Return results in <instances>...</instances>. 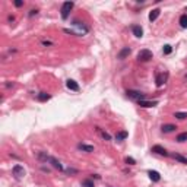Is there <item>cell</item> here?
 Returning a JSON list of instances; mask_svg holds the SVG:
<instances>
[{"instance_id": "1", "label": "cell", "mask_w": 187, "mask_h": 187, "mask_svg": "<svg viewBox=\"0 0 187 187\" xmlns=\"http://www.w3.org/2000/svg\"><path fill=\"white\" fill-rule=\"evenodd\" d=\"M73 6H75V3H73V2H64V3L61 5L60 13H61V19H63V21H66V19L69 18L70 10L73 9Z\"/></svg>"}, {"instance_id": "2", "label": "cell", "mask_w": 187, "mask_h": 187, "mask_svg": "<svg viewBox=\"0 0 187 187\" xmlns=\"http://www.w3.org/2000/svg\"><path fill=\"white\" fill-rule=\"evenodd\" d=\"M152 59V51L151 50H148V48H143V50H140L139 53H137V60L139 61H149Z\"/></svg>"}, {"instance_id": "3", "label": "cell", "mask_w": 187, "mask_h": 187, "mask_svg": "<svg viewBox=\"0 0 187 187\" xmlns=\"http://www.w3.org/2000/svg\"><path fill=\"white\" fill-rule=\"evenodd\" d=\"M126 95H127L129 98H132V99H136V101H143V99H145V94H142V92H139V91H133V89H129V91L126 92Z\"/></svg>"}, {"instance_id": "4", "label": "cell", "mask_w": 187, "mask_h": 187, "mask_svg": "<svg viewBox=\"0 0 187 187\" xmlns=\"http://www.w3.org/2000/svg\"><path fill=\"white\" fill-rule=\"evenodd\" d=\"M151 152L158 154V155H161V157H170V154L167 152V149H165V148H162L161 145H155V146H152V148H151Z\"/></svg>"}, {"instance_id": "5", "label": "cell", "mask_w": 187, "mask_h": 187, "mask_svg": "<svg viewBox=\"0 0 187 187\" xmlns=\"http://www.w3.org/2000/svg\"><path fill=\"white\" fill-rule=\"evenodd\" d=\"M12 174H13L16 178H22V177L25 175V170H23V167H22V165L16 164V165L12 168Z\"/></svg>"}, {"instance_id": "6", "label": "cell", "mask_w": 187, "mask_h": 187, "mask_svg": "<svg viewBox=\"0 0 187 187\" xmlns=\"http://www.w3.org/2000/svg\"><path fill=\"white\" fill-rule=\"evenodd\" d=\"M48 162L53 165V168H56V170H59V171H64V168H63V165H61V162L57 159V158H54V157H50V159H48Z\"/></svg>"}, {"instance_id": "7", "label": "cell", "mask_w": 187, "mask_h": 187, "mask_svg": "<svg viewBox=\"0 0 187 187\" xmlns=\"http://www.w3.org/2000/svg\"><path fill=\"white\" fill-rule=\"evenodd\" d=\"M132 32L136 38H142L143 37V29H142L140 25H132Z\"/></svg>"}, {"instance_id": "8", "label": "cell", "mask_w": 187, "mask_h": 187, "mask_svg": "<svg viewBox=\"0 0 187 187\" xmlns=\"http://www.w3.org/2000/svg\"><path fill=\"white\" fill-rule=\"evenodd\" d=\"M148 175H149V178H151L154 183H158L161 180V174L158 171H155V170H149L148 171Z\"/></svg>"}, {"instance_id": "9", "label": "cell", "mask_w": 187, "mask_h": 187, "mask_svg": "<svg viewBox=\"0 0 187 187\" xmlns=\"http://www.w3.org/2000/svg\"><path fill=\"white\" fill-rule=\"evenodd\" d=\"M137 104H139V107H142V108H151V107H155L157 104H158V101H137Z\"/></svg>"}, {"instance_id": "10", "label": "cell", "mask_w": 187, "mask_h": 187, "mask_svg": "<svg viewBox=\"0 0 187 187\" xmlns=\"http://www.w3.org/2000/svg\"><path fill=\"white\" fill-rule=\"evenodd\" d=\"M66 86H67L70 91H75V92H78V91H79V85H78V82H76V81H73V79H69V81L66 82Z\"/></svg>"}, {"instance_id": "11", "label": "cell", "mask_w": 187, "mask_h": 187, "mask_svg": "<svg viewBox=\"0 0 187 187\" xmlns=\"http://www.w3.org/2000/svg\"><path fill=\"white\" fill-rule=\"evenodd\" d=\"M78 148L81 149V151L88 152V154H91V152H94V151H95L92 145H86V143H79V145H78Z\"/></svg>"}, {"instance_id": "12", "label": "cell", "mask_w": 187, "mask_h": 187, "mask_svg": "<svg viewBox=\"0 0 187 187\" xmlns=\"http://www.w3.org/2000/svg\"><path fill=\"white\" fill-rule=\"evenodd\" d=\"M130 51H132V50H130L129 47H124V48H121V50L119 51V54H117V57H119L120 60H124V59H126V57H127V56L130 54Z\"/></svg>"}, {"instance_id": "13", "label": "cell", "mask_w": 187, "mask_h": 187, "mask_svg": "<svg viewBox=\"0 0 187 187\" xmlns=\"http://www.w3.org/2000/svg\"><path fill=\"white\" fill-rule=\"evenodd\" d=\"M159 15H161V10H159V9H152L151 13H149V21H151V22H155Z\"/></svg>"}, {"instance_id": "14", "label": "cell", "mask_w": 187, "mask_h": 187, "mask_svg": "<svg viewBox=\"0 0 187 187\" xmlns=\"http://www.w3.org/2000/svg\"><path fill=\"white\" fill-rule=\"evenodd\" d=\"M175 129H177L175 124H162V127H161V130H162L164 133H171V132H174Z\"/></svg>"}, {"instance_id": "15", "label": "cell", "mask_w": 187, "mask_h": 187, "mask_svg": "<svg viewBox=\"0 0 187 187\" xmlns=\"http://www.w3.org/2000/svg\"><path fill=\"white\" fill-rule=\"evenodd\" d=\"M127 136H129V133L126 130H120L116 133V140H124V139H127Z\"/></svg>"}, {"instance_id": "16", "label": "cell", "mask_w": 187, "mask_h": 187, "mask_svg": "<svg viewBox=\"0 0 187 187\" xmlns=\"http://www.w3.org/2000/svg\"><path fill=\"white\" fill-rule=\"evenodd\" d=\"M171 157H173L175 161H178L180 164H186V165H187V158H186V157H183V155H180V154H173Z\"/></svg>"}, {"instance_id": "17", "label": "cell", "mask_w": 187, "mask_h": 187, "mask_svg": "<svg viewBox=\"0 0 187 187\" xmlns=\"http://www.w3.org/2000/svg\"><path fill=\"white\" fill-rule=\"evenodd\" d=\"M37 98H38V101L44 102V101H48V99H50V95H48L47 92H40L38 95H37Z\"/></svg>"}, {"instance_id": "18", "label": "cell", "mask_w": 187, "mask_h": 187, "mask_svg": "<svg viewBox=\"0 0 187 187\" xmlns=\"http://www.w3.org/2000/svg\"><path fill=\"white\" fill-rule=\"evenodd\" d=\"M82 187H95L94 180H92V178H85V180H82Z\"/></svg>"}, {"instance_id": "19", "label": "cell", "mask_w": 187, "mask_h": 187, "mask_svg": "<svg viewBox=\"0 0 187 187\" xmlns=\"http://www.w3.org/2000/svg\"><path fill=\"white\" fill-rule=\"evenodd\" d=\"M180 25H181V28H187V13H183L181 16H180Z\"/></svg>"}, {"instance_id": "20", "label": "cell", "mask_w": 187, "mask_h": 187, "mask_svg": "<svg viewBox=\"0 0 187 187\" xmlns=\"http://www.w3.org/2000/svg\"><path fill=\"white\" fill-rule=\"evenodd\" d=\"M177 142H180V143H183V142H186L187 140V132H183V133H180L178 136H177V139H175Z\"/></svg>"}, {"instance_id": "21", "label": "cell", "mask_w": 187, "mask_h": 187, "mask_svg": "<svg viewBox=\"0 0 187 187\" xmlns=\"http://www.w3.org/2000/svg\"><path fill=\"white\" fill-rule=\"evenodd\" d=\"M174 117H177L178 120H184V119H187V113H184V111H177L174 114Z\"/></svg>"}, {"instance_id": "22", "label": "cell", "mask_w": 187, "mask_h": 187, "mask_svg": "<svg viewBox=\"0 0 187 187\" xmlns=\"http://www.w3.org/2000/svg\"><path fill=\"white\" fill-rule=\"evenodd\" d=\"M38 159H40V161H44V162H48L50 157H48L46 152H40V154H38Z\"/></svg>"}, {"instance_id": "23", "label": "cell", "mask_w": 187, "mask_h": 187, "mask_svg": "<svg viewBox=\"0 0 187 187\" xmlns=\"http://www.w3.org/2000/svg\"><path fill=\"white\" fill-rule=\"evenodd\" d=\"M162 53H164L165 56H168V54H171V53H173V47H171L170 44H167V46H164V48H162Z\"/></svg>"}, {"instance_id": "24", "label": "cell", "mask_w": 187, "mask_h": 187, "mask_svg": "<svg viewBox=\"0 0 187 187\" xmlns=\"http://www.w3.org/2000/svg\"><path fill=\"white\" fill-rule=\"evenodd\" d=\"M162 83H164L162 75H161V73H157V86H162Z\"/></svg>"}, {"instance_id": "25", "label": "cell", "mask_w": 187, "mask_h": 187, "mask_svg": "<svg viewBox=\"0 0 187 187\" xmlns=\"http://www.w3.org/2000/svg\"><path fill=\"white\" fill-rule=\"evenodd\" d=\"M97 130H98V132L101 133V136H102V137H104L105 140H111V136H110V135H108L107 132H102V130H101L99 127H97Z\"/></svg>"}, {"instance_id": "26", "label": "cell", "mask_w": 187, "mask_h": 187, "mask_svg": "<svg viewBox=\"0 0 187 187\" xmlns=\"http://www.w3.org/2000/svg\"><path fill=\"white\" fill-rule=\"evenodd\" d=\"M124 162H126L127 165H135V164H136V161H135V158H132V157H127V158L124 159Z\"/></svg>"}, {"instance_id": "27", "label": "cell", "mask_w": 187, "mask_h": 187, "mask_svg": "<svg viewBox=\"0 0 187 187\" xmlns=\"http://www.w3.org/2000/svg\"><path fill=\"white\" fill-rule=\"evenodd\" d=\"M66 173H67V174H78L79 171H78V170H75V168H67V170H66Z\"/></svg>"}, {"instance_id": "28", "label": "cell", "mask_w": 187, "mask_h": 187, "mask_svg": "<svg viewBox=\"0 0 187 187\" xmlns=\"http://www.w3.org/2000/svg\"><path fill=\"white\" fill-rule=\"evenodd\" d=\"M15 6L16 8H22L23 6V2H22V0H15Z\"/></svg>"}, {"instance_id": "29", "label": "cell", "mask_w": 187, "mask_h": 187, "mask_svg": "<svg viewBox=\"0 0 187 187\" xmlns=\"http://www.w3.org/2000/svg\"><path fill=\"white\" fill-rule=\"evenodd\" d=\"M37 13H38V10H37V9H32V10H29V16L32 18L34 15H37Z\"/></svg>"}, {"instance_id": "30", "label": "cell", "mask_w": 187, "mask_h": 187, "mask_svg": "<svg viewBox=\"0 0 187 187\" xmlns=\"http://www.w3.org/2000/svg\"><path fill=\"white\" fill-rule=\"evenodd\" d=\"M110 187H113V186H110Z\"/></svg>"}, {"instance_id": "31", "label": "cell", "mask_w": 187, "mask_h": 187, "mask_svg": "<svg viewBox=\"0 0 187 187\" xmlns=\"http://www.w3.org/2000/svg\"><path fill=\"white\" fill-rule=\"evenodd\" d=\"M186 10H187V8H186Z\"/></svg>"}]
</instances>
